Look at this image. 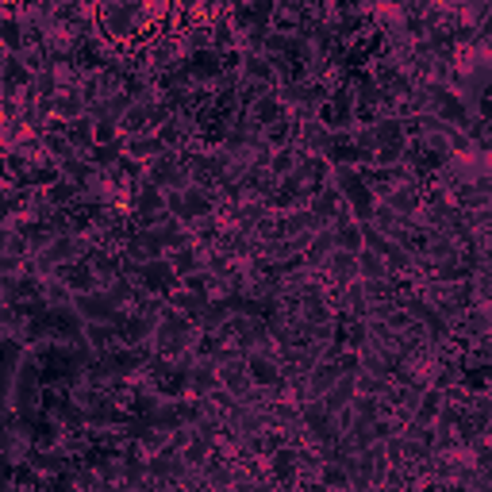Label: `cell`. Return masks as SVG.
I'll list each match as a JSON object with an SVG mask.
<instances>
[{
	"instance_id": "1",
	"label": "cell",
	"mask_w": 492,
	"mask_h": 492,
	"mask_svg": "<svg viewBox=\"0 0 492 492\" xmlns=\"http://www.w3.org/2000/svg\"><path fill=\"white\" fill-rule=\"evenodd\" d=\"M323 269L335 277V285L343 289V285H350V281H358V254H350V250H331V258L323 262Z\"/></svg>"
},
{
	"instance_id": "2",
	"label": "cell",
	"mask_w": 492,
	"mask_h": 492,
	"mask_svg": "<svg viewBox=\"0 0 492 492\" xmlns=\"http://www.w3.org/2000/svg\"><path fill=\"white\" fill-rule=\"evenodd\" d=\"M358 281H393V274H389V266H385L377 254L358 250Z\"/></svg>"
},
{
	"instance_id": "3",
	"label": "cell",
	"mask_w": 492,
	"mask_h": 492,
	"mask_svg": "<svg viewBox=\"0 0 492 492\" xmlns=\"http://www.w3.org/2000/svg\"><path fill=\"white\" fill-rule=\"evenodd\" d=\"M300 492H335V488H327V485H320V481H312V485H304Z\"/></svg>"
}]
</instances>
